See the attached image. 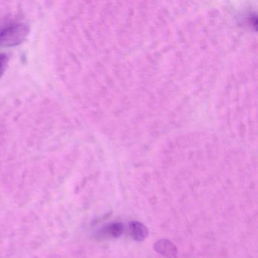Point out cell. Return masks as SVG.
Masks as SVG:
<instances>
[{
    "label": "cell",
    "instance_id": "obj_1",
    "mask_svg": "<svg viewBox=\"0 0 258 258\" xmlns=\"http://www.w3.org/2000/svg\"><path fill=\"white\" fill-rule=\"evenodd\" d=\"M28 32V27L25 24L20 22L8 24L0 30V45L17 46L25 40Z\"/></svg>",
    "mask_w": 258,
    "mask_h": 258
},
{
    "label": "cell",
    "instance_id": "obj_2",
    "mask_svg": "<svg viewBox=\"0 0 258 258\" xmlns=\"http://www.w3.org/2000/svg\"><path fill=\"white\" fill-rule=\"evenodd\" d=\"M155 250L166 258H177V248L168 239L158 240L155 244Z\"/></svg>",
    "mask_w": 258,
    "mask_h": 258
},
{
    "label": "cell",
    "instance_id": "obj_3",
    "mask_svg": "<svg viewBox=\"0 0 258 258\" xmlns=\"http://www.w3.org/2000/svg\"><path fill=\"white\" fill-rule=\"evenodd\" d=\"M130 232L133 238L137 241H143L149 232L147 228L138 221H133L130 223Z\"/></svg>",
    "mask_w": 258,
    "mask_h": 258
},
{
    "label": "cell",
    "instance_id": "obj_4",
    "mask_svg": "<svg viewBox=\"0 0 258 258\" xmlns=\"http://www.w3.org/2000/svg\"><path fill=\"white\" fill-rule=\"evenodd\" d=\"M124 227L120 223H110L102 229V233L112 238H117L123 234Z\"/></svg>",
    "mask_w": 258,
    "mask_h": 258
},
{
    "label": "cell",
    "instance_id": "obj_5",
    "mask_svg": "<svg viewBox=\"0 0 258 258\" xmlns=\"http://www.w3.org/2000/svg\"><path fill=\"white\" fill-rule=\"evenodd\" d=\"M7 61H8V58L7 55L5 54H0V77H2L5 72L7 67Z\"/></svg>",
    "mask_w": 258,
    "mask_h": 258
}]
</instances>
